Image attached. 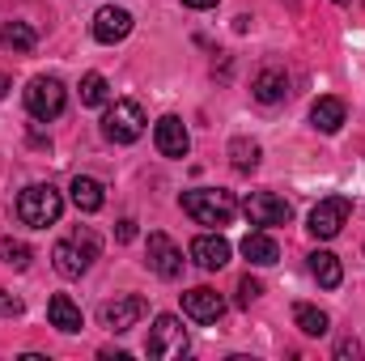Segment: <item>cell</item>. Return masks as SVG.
I'll return each instance as SVG.
<instances>
[{"mask_svg": "<svg viewBox=\"0 0 365 361\" xmlns=\"http://www.w3.org/2000/svg\"><path fill=\"white\" fill-rule=\"evenodd\" d=\"M182 213H187L195 225H212V230H221V225L234 221L238 200H234L230 191H221V187H191V191H182Z\"/></svg>", "mask_w": 365, "mask_h": 361, "instance_id": "obj_1", "label": "cell"}, {"mask_svg": "<svg viewBox=\"0 0 365 361\" xmlns=\"http://www.w3.org/2000/svg\"><path fill=\"white\" fill-rule=\"evenodd\" d=\"M98 251H102V243H98V234H93L90 225H77L68 238H60L56 247H51V264L60 276H81V272H90V264L98 260Z\"/></svg>", "mask_w": 365, "mask_h": 361, "instance_id": "obj_2", "label": "cell"}, {"mask_svg": "<svg viewBox=\"0 0 365 361\" xmlns=\"http://www.w3.org/2000/svg\"><path fill=\"white\" fill-rule=\"evenodd\" d=\"M64 213V195L51 187V183H30L21 195H17V221L30 225V230H47L56 225Z\"/></svg>", "mask_w": 365, "mask_h": 361, "instance_id": "obj_3", "label": "cell"}, {"mask_svg": "<svg viewBox=\"0 0 365 361\" xmlns=\"http://www.w3.org/2000/svg\"><path fill=\"white\" fill-rule=\"evenodd\" d=\"M140 132H145V111H140V102L119 98V102L106 106V115H102V136H106L110 145H132V141H140Z\"/></svg>", "mask_w": 365, "mask_h": 361, "instance_id": "obj_4", "label": "cell"}, {"mask_svg": "<svg viewBox=\"0 0 365 361\" xmlns=\"http://www.w3.org/2000/svg\"><path fill=\"white\" fill-rule=\"evenodd\" d=\"M64 102H68V93H64V86H60L56 77H34V81L26 86V111H30L38 123L60 119V115H64Z\"/></svg>", "mask_w": 365, "mask_h": 361, "instance_id": "obj_5", "label": "cell"}, {"mask_svg": "<svg viewBox=\"0 0 365 361\" xmlns=\"http://www.w3.org/2000/svg\"><path fill=\"white\" fill-rule=\"evenodd\" d=\"M191 349V340H187V327H182V319H175V315H158L153 319V332H149V345H145V353L149 357H182Z\"/></svg>", "mask_w": 365, "mask_h": 361, "instance_id": "obj_6", "label": "cell"}, {"mask_svg": "<svg viewBox=\"0 0 365 361\" xmlns=\"http://www.w3.org/2000/svg\"><path fill=\"white\" fill-rule=\"evenodd\" d=\"M349 213H353V200H349V195H327V200H319V204L310 208L306 230H310L314 238H336V234L344 230Z\"/></svg>", "mask_w": 365, "mask_h": 361, "instance_id": "obj_7", "label": "cell"}, {"mask_svg": "<svg viewBox=\"0 0 365 361\" xmlns=\"http://www.w3.org/2000/svg\"><path fill=\"white\" fill-rule=\"evenodd\" d=\"M242 213H247L251 225H264V230H272V225H289V217H293L289 200H280L276 191H251V195L242 200Z\"/></svg>", "mask_w": 365, "mask_h": 361, "instance_id": "obj_8", "label": "cell"}, {"mask_svg": "<svg viewBox=\"0 0 365 361\" xmlns=\"http://www.w3.org/2000/svg\"><path fill=\"white\" fill-rule=\"evenodd\" d=\"M145 315H149V302H145V298H136V293L115 298V302H106V306L98 310L102 327H110V332H128V327H136Z\"/></svg>", "mask_w": 365, "mask_h": 361, "instance_id": "obj_9", "label": "cell"}, {"mask_svg": "<svg viewBox=\"0 0 365 361\" xmlns=\"http://www.w3.org/2000/svg\"><path fill=\"white\" fill-rule=\"evenodd\" d=\"M182 315L195 319V323H217V319L225 315V298H221L217 289H208V285L187 289V293H182Z\"/></svg>", "mask_w": 365, "mask_h": 361, "instance_id": "obj_10", "label": "cell"}, {"mask_svg": "<svg viewBox=\"0 0 365 361\" xmlns=\"http://www.w3.org/2000/svg\"><path fill=\"white\" fill-rule=\"evenodd\" d=\"M182 251L175 247V238H166V234H149V268L158 272L162 280H179L182 276Z\"/></svg>", "mask_w": 365, "mask_h": 361, "instance_id": "obj_11", "label": "cell"}, {"mask_svg": "<svg viewBox=\"0 0 365 361\" xmlns=\"http://www.w3.org/2000/svg\"><path fill=\"white\" fill-rule=\"evenodd\" d=\"M153 145H158L162 158H187L191 136H187V128H182L179 115H162V119H158V128H153Z\"/></svg>", "mask_w": 365, "mask_h": 361, "instance_id": "obj_12", "label": "cell"}, {"mask_svg": "<svg viewBox=\"0 0 365 361\" xmlns=\"http://www.w3.org/2000/svg\"><path fill=\"white\" fill-rule=\"evenodd\" d=\"M128 34H132V13H128V9L106 4V9L93 13V39H98V43H123Z\"/></svg>", "mask_w": 365, "mask_h": 361, "instance_id": "obj_13", "label": "cell"}, {"mask_svg": "<svg viewBox=\"0 0 365 361\" xmlns=\"http://www.w3.org/2000/svg\"><path fill=\"white\" fill-rule=\"evenodd\" d=\"M187 255H191L204 272H221L230 264V243H225L221 234H200V238L187 247Z\"/></svg>", "mask_w": 365, "mask_h": 361, "instance_id": "obj_14", "label": "cell"}, {"mask_svg": "<svg viewBox=\"0 0 365 361\" xmlns=\"http://www.w3.org/2000/svg\"><path fill=\"white\" fill-rule=\"evenodd\" d=\"M251 93H255V102H264V106L284 102V98H289V73H284V68H259L255 81H251Z\"/></svg>", "mask_w": 365, "mask_h": 361, "instance_id": "obj_15", "label": "cell"}, {"mask_svg": "<svg viewBox=\"0 0 365 361\" xmlns=\"http://www.w3.org/2000/svg\"><path fill=\"white\" fill-rule=\"evenodd\" d=\"M47 319H51V327H56V332H68V336L86 327V319H81V306H77L68 293H56V298L47 302Z\"/></svg>", "mask_w": 365, "mask_h": 361, "instance_id": "obj_16", "label": "cell"}, {"mask_svg": "<svg viewBox=\"0 0 365 361\" xmlns=\"http://www.w3.org/2000/svg\"><path fill=\"white\" fill-rule=\"evenodd\" d=\"M344 119H349V106L340 102V98H319L314 106H310V123L319 128V132H340L344 128Z\"/></svg>", "mask_w": 365, "mask_h": 361, "instance_id": "obj_17", "label": "cell"}, {"mask_svg": "<svg viewBox=\"0 0 365 361\" xmlns=\"http://www.w3.org/2000/svg\"><path fill=\"white\" fill-rule=\"evenodd\" d=\"M242 255L251 260V264H259V268H268L280 260V247H276V238L268 230H251L247 238H242Z\"/></svg>", "mask_w": 365, "mask_h": 361, "instance_id": "obj_18", "label": "cell"}, {"mask_svg": "<svg viewBox=\"0 0 365 361\" xmlns=\"http://www.w3.org/2000/svg\"><path fill=\"white\" fill-rule=\"evenodd\" d=\"M68 200L81 208V213H98L102 204H106V191H102V183L90 179V175H77V179L68 183Z\"/></svg>", "mask_w": 365, "mask_h": 361, "instance_id": "obj_19", "label": "cell"}, {"mask_svg": "<svg viewBox=\"0 0 365 361\" xmlns=\"http://www.w3.org/2000/svg\"><path fill=\"white\" fill-rule=\"evenodd\" d=\"M310 276H314L323 289H340L344 268H340V260H336L331 251H310Z\"/></svg>", "mask_w": 365, "mask_h": 361, "instance_id": "obj_20", "label": "cell"}, {"mask_svg": "<svg viewBox=\"0 0 365 361\" xmlns=\"http://www.w3.org/2000/svg\"><path fill=\"white\" fill-rule=\"evenodd\" d=\"M293 323H297V332L302 336H327V310H319V306H310V302H297L293 306Z\"/></svg>", "mask_w": 365, "mask_h": 361, "instance_id": "obj_21", "label": "cell"}, {"mask_svg": "<svg viewBox=\"0 0 365 361\" xmlns=\"http://www.w3.org/2000/svg\"><path fill=\"white\" fill-rule=\"evenodd\" d=\"M0 43H4L9 51L26 56V51H34L38 34H34V26H26V21H9V26H4V34H0Z\"/></svg>", "mask_w": 365, "mask_h": 361, "instance_id": "obj_22", "label": "cell"}, {"mask_svg": "<svg viewBox=\"0 0 365 361\" xmlns=\"http://www.w3.org/2000/svg\"><path fill=\"white\" fill-rule=\"evenodd\" d=\"M230 162H234L238 175H251V171L259 166V145L247 141V136H234V141H230Z\"/></svg>", "mask_w": 365, "mask_h": 361, "instance_id": "obj_23", "label": "cell"}, {"mask_svg": "<svg viewBox=\"0 0 365 361\" xmlns=\"http://www.w3.org/2000/svg\"><path fill=\"white\" fill-rule=\"evenodd\" d=\"M106 98H110L106 77L102 73H86L81 77V106H106Z\"/></svg>", "mask_w": 365, "mask_h": 361, "instance_id": "obj_24", "label": "cell"}, {"mask_svg": "<svg viewBox=\"0 0 365 361\" xmlns=\"http://www.w3.org/2000/svg\"><path fill=\"white\" fill-rule=\"evenodd\" d=\"M0 260H4V264H9V268H30V247H26V243H17V238H4V243H0Z\"/></svg>", "mask_w": 365, "mask_h": 361, "instance_id": "obj_25", "label": "cell"}, {"mask_svg": "<svg viewBox=\"0 0 365 361\" xmlns=\"http://www.w3.org/2000/svg\"><path fill=\"white\" fill-rule=\"evenodd\" d=\"M259 293H264V285H259L255 276H242V280H238V306H251Z\"/></svg>", "mask_w": 365, "mask_h": 361, "instance_id": "obj_26", "label": "cell"}, {"mask_svg": "<svg viewBox=\"0 0 365 361\" xmlns=\"http://www.w3.org/2000/svg\"><path fill=\"white\" fill-rule=\"evenodd\" d=\"M17 310H21V302H17L9 289H0V315H17Z\"/></svg>", "mask_w": 365, "mask_h": 361, "instance_id": "obj_27", "label": "cell"}, {"mask_svg": "<svg viewBox=\"0 0 365 361\" xmlns=\"http://www.w3.org/2000/svg\"><path fill=\"white\" fill-rule=\"evenodd\" d=\"M115 234H119V243H132V238H136V221H119Z\"/></svg>", "mask_w": 365, "mask_h": 361, "instance_id": "obj_28", "label": "cell"}, {"mask_svg": "<svg viewBox=\"0 0 365 361\" xmlns=\"http://www.w3.org/2000/svg\"><path fill=\"white\" fill-rule=\"evenodd\" d=\"M357 353H361L357 340H340V345H336V357H357Z\"/></svg>", "mask_w": 365, "mask_h": 361, "instance_id": "obj_29", "label": "cell"}, {"mask_svg": "<svg viewBox=\"0 0 365 361\" xmlns=\"http://www.w3.org/2000/svg\"><path fill=\"white\" fill-rule=\"evenodd\" d=\"M187 9H195V13H208V9H217V0H182Z\"/></svg>", "mask_w": 365, "mask_h": 361, "instance_id": "obj_30", "label": "cell"}, {"mask_svg": "<svg viewBox=\"0 0 365 361\" xmlns=\"http://www.w3.org/2000/svg\"><path fill=\"white\" fill-rule=\"evenodd\" d=\"M4 93H9V77H4V73H0V98H4Z\"/></svg>", "mask_w": 365, "mask_h": 361, "instance_id": "obj_31", "label": "cell"}, {"mask_svg": "<svg viewBox=\"0 0 365 361\" xmlns=\"http://www.w3.org/2000/svg\"><path fill=\"white\" fill-rule=\"evenodd\" d=\"M336 4H344V0H336Z\"/></svg>", "mask_w": 365, "mask_h": 361, "instance_id": "obj_32", "label": "cell"}]
</instances>
